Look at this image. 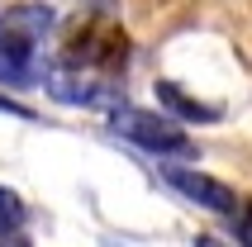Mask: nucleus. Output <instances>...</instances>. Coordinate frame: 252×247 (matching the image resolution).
I'll use <instances>...</instances> for the list:
<instances>
[{
	"label": "nucleus",
	"mask_w": 252,
	"mask_h": 247,
	"mask_svg": "<svg viewBox=\"0 0 252 247\" xmlns=\"http://www.w3.org/2000/svg\"><path fill=\"white\" fill-rule=\"evenodd\" d=\"M114 133L133 138L138 148L157 152V157H195V143L176 128V119H167V114H148V110H128V105H119L114 110Z\"/></svg>",
	"instance_id": "1"
},
{
	"label": "nucleus",
	"mask_w": 252,
	"mask_h": 247,
	"mask_svg": "<svg viewBox=\"0 0 252 247\" xmlns=\"http://www.w3.org/2000/svg\"><path fill=\"white\" fill-rule=\"evenodd\" d=\"M162 176H167V185L176 195H186L190 205L210 209V214H238L243 209V200L233 195V185L205 176V171H195V166H162Z\"/></svg>",
	"instance_id": "2"
},
{
	"label": "nucleus",
	"mask_w": 252,
	"mask_h": 247,
	"mask_svg": "<svg viewBox=\"0 0 252 247\" xmlns=\"http://www.w3.org/2000/svg\"><path fill=\"white\" fill-rule=\"evenodd\" d=\"M157 100H162V105H167L171 114H176V119H190V124H214L219 119V105H205V100H195V95H186L181 86L176 81H157Z\"/></svg>",
	"instance_id": "3"
},
{
	"label": "nucleus",
	"mask_w": 252,
	"mask_h": 247,
	"mask_svg": "<svg viewBox=\"0 0 252 247\" xmlns=\"http://www.w3.org/2000/svg\"><path fill=\"white\" fill-rule=\"evenodd\" d=\"M19 219H24V205H19V195L0 185V233H14V223H19Z\"/></svg>",
	"instance_id": "4"
},
{
	"label": "nucleus",
	"mask_w": 252,
	"mask_h": 247,
	"mask_svg": "<svg viewBox=\"0 0 252 247\" xmlns=\"http://www.w3.org/2000/svg\"><path fill=\"white\" fill-rule=\"evenodd\" d=\"M238 243L252 247V200H243V209H238Z\"/></svg>",
	"instance_id": "5"
},
{
	"label": "nucleus",
	"mask_w": 252,
	"mask_h": 247,
	"mask_svg": "<svg viewBox=\"0 0 252 247\" xmlns=\"http://www.w3.org/2000/svg\"><path fill=\"white\" fill-rule=\"evenodd\" d=\"M0 110L14 114V119H33V110H24V105H14V100H5V95H0Z\"/></svg>",
	"instance_id": "6"
},
{
	"label": "nucleus",
	"mask_w": 252,
	"mask_h": 247,
	"mask_svg": "<svg viewBox=\"0 0 252 247\" xmlns=\"http://www.w3.org/2000/svg\"><path fill=\"white\" fill-rule=\"evenodd\" d=\"M0 247H29V238H19V233H0Z\"/></svg>",
	"instance_id": "7"
},
{
	"label": "nucleus",
	"mask_w": 252,
	"mask_h": 247,
	"mask_svg": "<svg viewBox=\"0 0 252 247\" xmlns=\"http://www.w3.org/2000/svg\"><path fill=\"white\" fill-rule=\"evenodd\" d=\"M195 247H228V243H219V238H210V233H200V238H195Z\"/></svg>",
	"instance_id": "8"
}]
</instances>
